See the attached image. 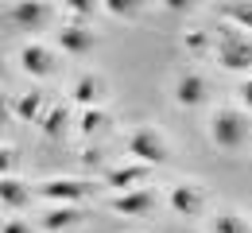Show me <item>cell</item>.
I'll use <instances>...</instances> for the list:
<instances>
[{"label": "cell", "instance_id": "obj_1", "mask_svg": "<svg viewBox=\"0 0 252 233\" xmlns=\"http://www.w3.org/2000/svg\"><path fill=\"white\" fill-rule=\"evenodd\" d=\"M210 136H214L218 148L237 152L241 144H249V136H252V117L241 113V109H218L210 117Z\"/></svg>", "mask_w": 252, "mask_h": 233}, {"label": "cell", "instance_id": "obj_2", "mask_svg": "<svg viewBox=\"0 0 252 233\" xmlns=\"http://www.w3.org/2000/svg\"><path fill=\"white\" fill-rule=\"evenodd\" d=\"M128 156L132 160H140L144 167H159L167 164V140H163V133H156V129H148V125H140V129H132L125 140Z\"/></svg>", "mask_w": 252, "mask_h": 233}, {"label": "cell", "instance_id": "obj_3", "mask_svg": "<svg viewBox=\"0 0 252 233\" xmlns=\"http://www.w3.org/2000/svg\"><path fill=\"white\" fill-rule=\"evenodd\" d=\"M218 63L225 70H237V74H249L252 70V43L237 39V35H225L218 47Z\"/></svg>", "mask_w": 252, "mask_h": 233}, {"label": "cell", "instance_id": "obj_4", "mask_svg": "<svg viewBox=\"0 0 252 233\" xmlns=\"http://www.w3.org/2000/svg\"><path fill=\"white\" fill-rule=\"evenodd\" d=\"M20 67L28 70L32 78H51V74L59 70V59H55L51 47H43V43H28V47L20 51Z\"/></svg>", "mask_w": 252, "mask_h": 233}, {"label": "cell", "instance_id": "obj_5", "mask_svg": "<svg viewBox=\"0 0 252 233\" xmlns=\"http://www.w3.org/2000/svg\"><path fill=\"white\" fill-rule=\"evenodd\" d=\"M39 195L51 202H63V206H78L86 199V183H78V179H43Z\"/></svg>", "mask_w": 252, "mask_h": 233}, {"label": "cell", "instance_id": "obj_6", "mask_svg": "<svg viewBox=\"0 0 252 233\" xmlns=\"http://www.w3.org/2000/svg\"><path fill=\"white\" fill-rule=\"evenodd\" d=\"M8 16H12V24H20L24 32H39V28L51 20V4H43V0H20V4L8 8Z\"/></svg>", "mask_w": 252, "mask_h": 233}, {"label": "cell", "instance_id": "obj_7", "mask_svg": "<svg viewBox=\"0 0 252 233\" xmlns=\"http://www.w3.org/2000/svg\"><path fill=\"white\" fill-rule=\"evenodd\" d=\"M206 98H210V86H206L202 74H183V78H179V86H175V101H179L183 109H202Z\"/></svg>", "mask_w": 252, "mask_h": 233}, {"label": "cell", "instance_id": "obj_8", "mask_svg": "<svg viewBox=\"0 0 252 233\" xmlns=\"http://www.w3.org/2000/svg\"><path fill=\"white\" fill-rule=\"evenodd\" d=\"M156 206V195L152 191H128V195H113L109 199V210L121 214V218H140Z\"/></svg>", "mask_w": 252, "mask_h": 233}, {"label": "cell", "instance_id": "obj_9", "mask_svg": "<svg viewBox=\"0 0 252 233\" xmlns=\"http://www.w3.org/2000/svg\"><path fill=\"white\" fill-rule=\"evenodd\" d=\"M59 47H63V55H90L97 47V35L90 28H82V24H63Z\"/></svg>", "mask_w": 252, "mask_h": 233}, {"label": "cell", "instance_id": "obj_10", "mask_svg": "<svg viewBox=\"0 0 252 233\" xmlns=\"http://www.w3.org/2000/svg\"><path fill=\"white\" fill-rule=\"evenodd\" d=\"M167 202H171V210H175V214L194 218V214L202 210V191H198L194 183H175V187L167 191Z\"/></svg>", "mask_w": 252, "mask_h": 233}, {"label": "cell", "instance_id": "obj_11", "mask_svg": "<svg viewBox=\"0 0 252 233\" xmlns=\"http://www.w3.org/2000/svg\"><path fill=\"white\" fill-rule=\"evenodd\" d=\"M140 179H148V167L144 164H132V167H109L105 175H101V183L105 187H113L117 195H128V191H136V183Z\"/></svg>", "mask_w": 252, "mask_h": 233}, {"label": "cell", "instance_id": "obj_12", "mask_svg": "<svg viewBox=\"0 0 252 233\" xmlns=\"http://www.w3.org/2000/svg\"><path fill=\"white\" fill-rule=\"evenodd\" d=\"M28 202H32V187H28V183H20V179H12V175L0 179V206H4V210H24Z\"/></svg>", "mask_w": 252, "mask_h": 233}, {"label": "cell", "instance_id": "obj_13", "mask_svg": "<svg viewBox=\"0 0 252 233\" xmlns=\"http://www.w3.org/2000/svg\"><path fill=\"white\" fill-rule=\"evenodd\" d=\"M12 113H16L20 121H35V125H43V117H47V109H43V94H39V90L20 94V98L12 101Z\"/></svg>", "mask_w": 252, "mask_h": 233}, {"label": "cell", "instance_id": "obj_14", "mask_svg": "<svg viewBox=\"0 0 252 233\" xmlns=\"http://www.w3.org/2000/svg\"><path fill=\"white\" fill-rule=\"evenodd\" d=\"M74 101L78 105H86V109H97V101H101V94H105V86H101V78L97 74H82L78 82H74Z\"/></svg>", "mask_w": 252, "mask_h": 233}, {"label": "cell", "instance_id": "obj_15", "mask_svg": "<svg viewBox=\"0 0 252 233\" xmlns=\"http://www.w3.org/2000/svg\"><path fill=\"white\" fill-rule=\"evenodd\" d=\"M78 222H82V210H74V206H59V210L43 214V230L47 233H63L70 226H78Z\"/></svg>", "mask_w": 252, "mask_h": 233}, {"label": "cell", "instance_id": "obj_16", "mask_svg": "<svg viewBox=\"0 0 252 233\" xmlns=\"http://www.w3.org/2000/svg\"><path fill=\"white\" fill-rule=\"evenodd\" d=\"M43 136L47 140H63L66 136V129H70V113H66L63 105H55V109H47V117H43Z\"/></svg>", "mask_w": 252, "mask_h": 233}, {"label": "cell", "instance_id": "obj_17", "mask_svg": "<svg viewBox=\"0 0 252 233\" xmlns=\"http://www.w3.org/2000/svg\"><path fill=\"white\" fill-rule=\"evenodd\" d=\"M210 233H252V226L241 214H218V218L210 222Z\"/></svg>", "mask_w": 252, "mask_h": 233}, {"label": "cell", "instance_id": "obj_18", "mask_svg": "<svg viewBox=\"0 0 252 233\" xmlns=\"http://www.w3.org/2000/svg\"><path fill=\"white\" fill-rule=\"evenodd\" d=\"M78 129L86 136H94L105 129V109H82V117H78Z\"/></svg>", "mask_w": 252, "mask_h": 233}, {"label": "cell", "instance_id": "obj_19", "mask_svg": "<svg viewBox=\"0 0 252 233\" xmlns=\"http://www.w3.org/2000/svg\"><path fill=\"white\" fill-rule=\"evenodd\" d=\"M225 16H229V20H237V24H245V28L252 32V4H229V8H225Z\"/></svg>", "mask_w": 252, "mask_h": 233}, {"label": "cell", "instance_id": "obj_20", "mask_svg": "<svg viewBox=\"0 0 252 233\" xmlns=\"http://www.w3.org/2000/svg\"><path fill=\"white\" fill-rule=\"evenodd\" d=\"M237 98H241V105H245V109L252 113V74L245 78V82H241V86H237Z\"/></svg>", "mask_w": 252, "mask_h": 233}, {"label": "cell", "instance_id": "obj_21", "mask_svg": "<svg viewBox=\"0 0 252 233\" xmlns=\"http://www.w3.org/2000/svg\"><path fill=\"white\" fill-rule=\"evenodd\" d=\"M0 233H35L28 222H20V218H8L4 226H0Z\"/></svg>", "mask_w": 252, "mask_h": 233}, {"label": "cell", "instance_id": "obj_22", "mask_svg": "<svg viewBox=\"0 0 252 233\" xmlns=\"http://www.w3.org/2000/svg\"><path fill=\"white\" fill-rule=\"evenodd\" d=\"M109 12H117V16H132L136 12V4H105Z\"/></svg>", "mask_w": 252, "mask_h": 233}, {"label": "cell", "instance_id": "obj_23", "mask_svg": "<svg viewBox=\"0 0 252 233\" xmlns=\"http://www.w3.org/2000/svg\"><path fill=\"white\" fill-rule=\"evenodd\" d=\"M187 47H190V51H202V47H206V35H202V32H194V35L187 39Z\"/></svg>", "mask_w": 252, "mask_h": 233}]
</instances>
